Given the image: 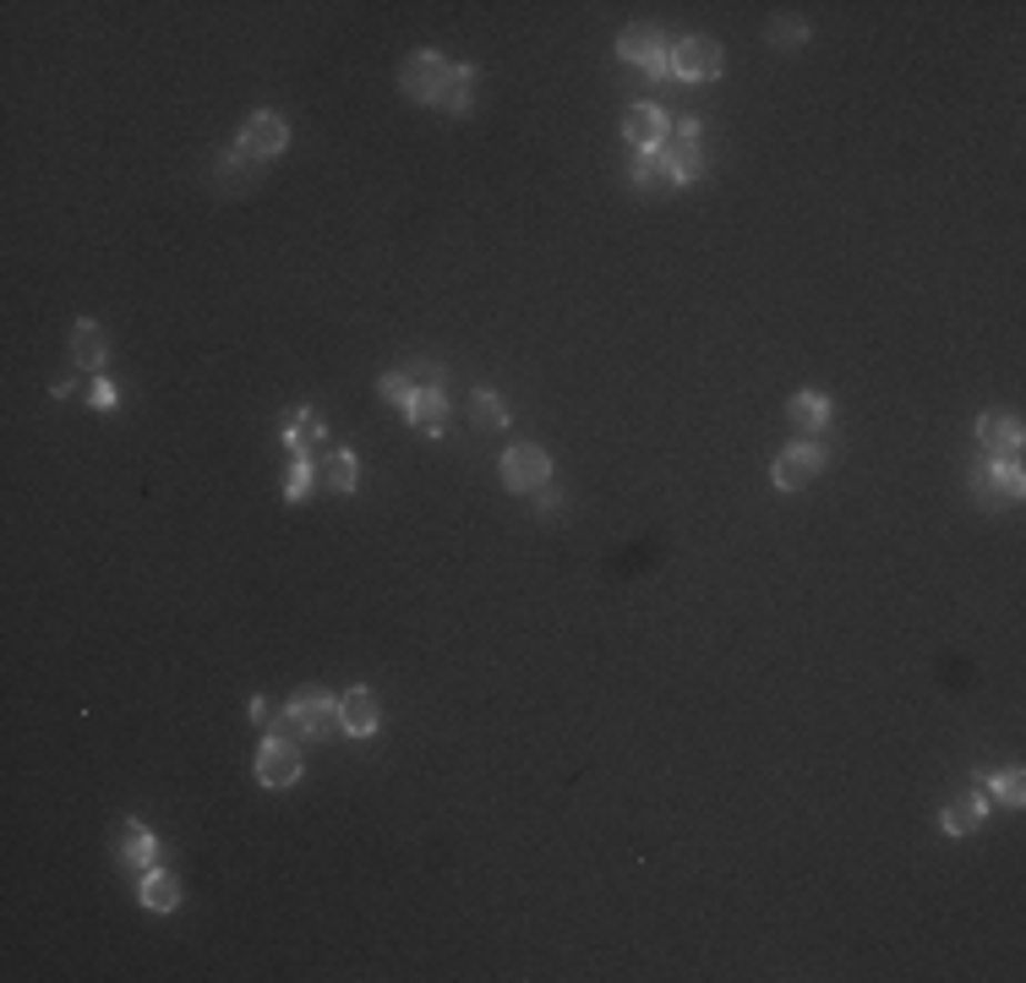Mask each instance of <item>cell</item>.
Returning <instances> with one entry per match:
<instances>
[{
    "mask_svg": "<svg viewBox=\"0 0 1026 983\" xmlns=\"http://www.w3.org/2000/svg\"><path fill=\"white\" fill-rule=\"evenodd\" d=\"M623 137H628L640 153H655L661 137H666V116H661L655 104H634V110L623 116Z\"/></svg>",
    "mask_w": 1026,
    "mask_h": 983,
    "instance_id": "obj_13",
    "label": "cell"
},
{
    "mask_svg": "<svg viewBox=\"0 0 1026 983\" xmlns=\"http://www.w3.org/2000/svg\"><path fill=\"white\" fill-rule=\"evenodd\" d=\"M115 852H121V863H131V869H153V836H148V825L142 820H121L115 825Z\"/></svg>",
    "mask_w": 1026,
    "mask_h": 983,
    "instance_id": "obj_15",
    "label": "cell"
},
{
    "mask_svg": "<svg viewBox=\"0 0 1026 983\" xmlns=\"http://www.w3.org/2000/svg\"><path fill=\"white\" fill-rule=\"evenodd\" d=\"M470 415H475V427H486V432H503V421H509L503 399H497V393H486V389L470 399Z\"/></svg>",
    "mask_w": 1026,
    "mask_h": 983,
    "instance_id": "obj_23",
    "label": "cell"
},
{
    "mask_svg": "<svg viewBox=\"0 0 1026 983\" xmlns=\"http://www.w3.org/2000/svg\"><path fill=\"white\" fill-rule=\"evenodd\" d=\"M994 792H999V803H1010V809H1016V803H1026V776L1022 771H1005V776L994 782Z\"/></svg>",
    "mask_w": 1026,
    "mask_h": 983,
    "instance_id": "obj_26",
    "label": "cell"
},
{
    "mask_svg": "<svg viewBox=\"0 0 1026 983\" xmlns=\"http://www.w3.org/2000/svg\"><path fill=\"white\" fill-rule=\"evenodd\" d=\"M339 721H344V732H350V738H372V732L383 726L378 694H372V689H350V694L339 700Z\"/></svg>",
    "mask_w": 1026,
    "mask_h": 983,
    "instance_id": "obj_10",
    "label": "cell"
},
{
    "mask_svg": "<svg viewBox=\"0 0 1026 983\" xmlns=\"http://www.w3.org/2000/svg\"><path fill=\"white\" fill-rule=\"evenodd\" d=\"M137 896H142V907H148V913H170V907H181V885H175V874H164V869H148Z\"/></svg>",
    "mask_w": 1026,
    "mask_h": 983,
    "instance_id": "obj_18",
    "label": "cell"
},
{
    "mask_svg": "<svg viewBox=\"0 0 1026 983\" xmlns=\"http://www.w3.org/2000/svg\"><path fill=\"white\" fill-rule=\"evenodd\" d=\"M819 470H825V449H814V443H792V449H781V454H775V487H781V492H797V487H808Z\"/></svg>",
    "mask_w": 1026,
    "mask_h": 983,
    "instance_id": "obj_6",
    "label": "cell"
},
{
    "mask_svg": "<svg viewBox=\"0 0 1026 983\" xmlns=\"http://www.w3.org/2000/svg\"><path fill=\"white\" fill-rule=\"evenodd\" d=\"M666 164H672V175H677V187H688L694 175H700V159H694V142L683 137V142H672L666 148Z\"/></svg>",
    "mask_w": 1026,
    "mask_h": 983,
    "instance_id": "obj_24",
    "label": "cell"
},
{
    "mask_svg": "<svg viewBox=\"0 0 1026 983\" xmlns=\"http://www.w3.org/2000/svg\"><path fill=\"white\" fill-rule=\"evenodd\" d=\"M803 22L797 17H781V22H770V44H803Z\"/></svg>",
    "mask_w": 1026,
    "mask_h": 983,
    "instance_id": "obj_27",
    "label": "cell"
},
{
    "mask_svg": "<svg viewBox=\"0 0 1026 983\" xmlns=\"http://www.w3.org/2000/svg\"><path fill=\"white\" fill-rule=\"evenodd\" d=\"M284 142H290V127H284V116H273V110L247 116V127H241V137H235V148H241V153H252V159H273Z\"/></svg>",
    "mask_w": 1026,
    "mask_h": 983,
    "instance_id": "obj_5",
    "label": "cell"
},
{
    "mask_svg": "<svg viewBox=\"0 0 1026 983\" xmlns=\"http://www.w3.org/2000/svg\"><path fill=\"white\" fill-rule=\"evenodd\" d=\"M322 475H328L333 492H355V475H361V470H355V454H350V449H333L328 464H322Z\"/></svg>",
    "mask_w": 1026,
    "mask_h": 983,
    "instance_id": "obj_22",
    "label": "cell"
},
{
    "mask_svg": "<svg viewBox=\"0 0 1026 983\" xmlns=\"http://www.w3.org/2000/svg\"><path fill=\"white\" fill-rule=\"evenodd\" d=\"M470 88H475V71H470V66H449L432 104H437L443 116H464V110H470Z\"/></svg>",
    "mask_w": 1026,
    "mask_h": 983,
    "instance_id": "obj_16",
    "label": "cell"
},
{
    "mask_svg": "<svg viewBox=\"0 0 1026 983\" xmlns=\"http://www.w3.org/2000/svg\"><path fill=\"white\" fill-rule=\"evenodd\" d=\"M945 836H972L977 825H983V798L977 792H966V798H950V809H945Z\"/></svg>",
    "mask_w": 1026,
    "mask_h": 983,
    "instance_id": "obj_19",
    "label": "cell"
},
{
    "mask_svg": "<svg viewBox=\"0 0 1026 983\" xmlns=\"http://www.w3.org/2000/svg\"><path fill=\"white\" fill-rule=\"evenodd\" d=\"M972 487H977V503L983 509H1010L1022 498L1026 481H1022V464L1016 459H988V464H977Z\"/></svg>",
    "mask_w": 1026,
    "mask_h": 983,
    "instance_id": "obj_1",
    "label": "cell"
},
{
    "mask_svg": "<svg viewBox=\"0 0 1026 983\" xmlns=\"http://www.w3.org/2000/svg\"><path fill=\"white\" fill-rule=\"evenodd\" d=\"M666 66H672L677 77H688V82H710V77H721V44L705 39V33H700V39H683Z\"/></svg>",
    "mask_w": 1026,
    "mask_h": 983,
    "instance_id": "obj_7",
    "label": "cell"
},
{
    "mask_svg": "<svg viewBox=\"0 0 1026 983\" xmlns=\"http://www.w3.org/2000/svg\"><path fill=\"white\" fill-rule=\"evenodd\" d=\"M617 56H623V61H634V66H644V71H672L666 56H661V39H655V28H650V22H628V28L617 33Z\"/></svg>",
    "mask_w": 1026,
    "mask_h": 983,
    "instance_id": "obj_9",
    "label": "cell"
},
{
    "mask_svg": "<svg viewBox=\"0 0 1026 983\" xmlns=\"http://www.w3.org/2000/svg\"><path fill=\"white\" fill-rule=\"evenodd\" d=\"M786 421H792L797 432H819V427L831 421V399H825V393H814V389L792 393V404H786Z\"/></svg>",
    "mask_w": 1026,
    "mask_h": 983,
    "instance_id": "obj_17",
    "label": "cell"
},
{
    "mask_svg": "<svg viewBox=\"0 0 1026 983\" xmlns=\"http://www.w3.org/2000/svg\"><path fill=\"white\" fill-rule=\"evenodd\" d=\"M306 487H312V459H295V470H290V481H284V498H290V503H301V498H306Z\"/></svg>",
    "mask_w": 1026,
    "mask_h": 983,
    "instance_id": "obj_25",
    "label": "cell"
},
{
    "mask_svg": "<svg viewBox=\"0 0 1026 983\" xmlns=\"http://www.w3.org/2000/svg\"><path fill=\"white\" fill-rule=\"evenodd\" d=\"M977 438H983L988 459L1022 454V421H1016V415H983V421H977Z\"/></svg>",
    "mask_w": 1026,
    "mask_h": 983,
    "instance_id": "obj_11",
    "label": "cell"
},
{
    "mask_svg": "<svg viewBox=\"0 0 1026 983\" xmlns=\"http://www.w3.org/2000/svg\"><path fill=\"white\" fill-rule=\"evenodd\" d=\"M290 721H295V732L301 738H333L344 721H339V700H328V694H301L295 705H290Z\"/></svg>",
    "mask_w": 1026,
    "mask_h": 983,
    "instance_id": "obj_8",
    "label": "cell"
},
{
    "mask_svg": "<svg viewBox=\"0 0 1026 983\" xmlns=\"http://www.w3.org/2000/svg\"><path fill=\"white\" fill-rule=\"evenodd\" d=\"M410 393H415V389H410V378H404V372H388V378H383V399H393V404H410Z\"/></svg>",
    "mask_w": 1026,
    "mask_h": 983,
    "instance_id": "obj_28",
    "label": "cell"
},
{
    "mask_svg": "<svg viewBox=\"0 0 1026 983\" xmlns=\"http://www.w3.org/2000/svg\"><path fill=\"white\" fill-rule=\"evenodd\" d=\"M443 71H449V61H443V56H432V50L404 56V66H399V88H404V99L432 104V99H437V88H443Z\"/></svg>",
    "mask_w": 1026,
    "mask_h": 983,
    "instance_id": "obj_3",
    "label": "cell"
},
{
    "mask_svg": "<svg viewBox=\"0 0 1026 983\" xmlns=\"http://www.w3.org/2000/svg\"><path fill=\"white\" fill-rule=\"evenodd\" d=\"M104 350H110V339H104V328L99 323H82L71 328V367H82V372H99L104 367Z\"/></svg>",
    "mask_w": 1026,
    "mask_h": 983,
    "instance_id": "obj_14",
    "label": "cell"
},
{
    "mask_svg": "<svg viewBox=\"0 0 1026 983\" xmlns=\"http://www.w3.org/2000/svg\"><path fill=\"white\" fill-rule=\"evenodd\" d=\"M497 470H503V487H509V492H535V487H546V475H552V459L541 454L535 443H513Z\"/></svg>",
    "mask_w": 1026,
    "mask_h": 983,
    "instance_id": "obj_4",
    "label": "cell"
},
{
    "mask_svg": "<svg viewBox=\"0 0 1026 983\" xmlns=\"http://www.w3.org/2000/svg\"><path fill=\"white\" fill-rule=\"evenodd\" d=\"M252 175H256V159H252V153H241V148L219 153V181H224V187H252Z\"/></svg>",
    "mask_w": 1026,
    "mask_h": 983,
    "instance_id": "obj_21",
    "label": "cell"
},
{
    "mask_svg": "<svg viewBox=\"0 0 1026 983\" xmlns=\"http://www.w3.org/2000/svg\"><path fill=\"white\" fill-rule=\"evenodd\" d=\"M404 415H410V427L415 432H443L449 427V399H443V389H415L410 393V404H404Z\"/></svg>",
    "mask_w": 1026,
    "mask_h": 983,
    "instance_id": "obj_12",
    "label": "cell"
},
{
    "mask_svg": "<svg viewBox=\"0 0 1026 983\" xmlns=\"http://www.w3.org/2000/svg\"><path fill=\"white\" fill-rule=\"evenodd\" d=\"M634 181L640 187H650V192H666V187H677V175H672V164H666V153L655 148V153H640V164H634Z\"/></svg>",
    "mask_w": 1026,
    "mask_h": 983,
    "instance_id": "obj_20",
    "label": "cell"
},
{
    "mask_svg": "<svg viewBox=\"0 0 1026 983\" xmlns=\"http://www.w3.org/2000/svg\"><path fill=\"white\" fill-rule=\"evenodd\" d=\"M256 782H262V786H295V782H301V754H295V738H284V732H268V738H262V754H256Z\"/></svg>",
    "mask_w": 1026,
    "mask_h": 983,
    "instance_id": "obj_2",
    "label": "cell"
},
{
    "mask_svg": "<svg viewBox=\"0 0 1026 983\" xmlns=\"http://www.w3.org/2000/svg\"><path fill=\"white\" fill-rule=\"evenodd\" d=\"M93 410H115V383H93Z\"/></svg>",
    "mask_w": 1026,
    "mask_h": 983,
    "instance_id": "obj_29",
    "label": "cell"
}]
</instances>
